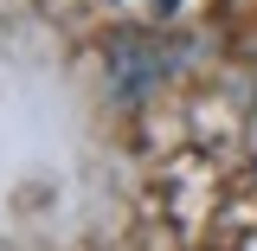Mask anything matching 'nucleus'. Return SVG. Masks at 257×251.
Returning a JSON list of instances; mask_svg holds the SVG:
<instances>
[{"label":"nucleus","mask_w":257,"mask_h":251,"mask_svg":"<svg viewBox=\"0 0 257 251\" xmlns=\"http://www.w3.org/2000/svg\"><path fill=\"white\" fill-rule=\"evenodd\" d=\"M116 7H128V13H142V20H167V13H180L187 0H116Z\"/></svg>","instance_id":"nucleus-1"}]
</instances>
